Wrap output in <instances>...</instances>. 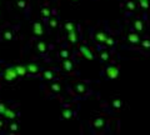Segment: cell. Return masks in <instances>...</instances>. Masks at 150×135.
<instances>
[{
  "instance_id": "6da1fadb",
  "label": "cell",
  "mask_w": 150,
  "mask_h": 135,
  "mask_svg": "<svg viewBox=\"0 0 150 135\" xmlns=\"http://www.w3.org/2000/svg\"><path fill=\"white\" fill-rule=\"evenodd\" d=\"M119 71H120V68L118 65H108L104 70H103V75H104L105 79H111V80H114V79L118 78Z\"/></svg>"
},
{
  "instance_id": "7a4b0ae2",
  "label": "cell",
  "mask_w": 150,
  "mask_h": 135,
  "mask_svg": "<svg viewBox=\"0 0 150 135\" xmlns=\"http://www.w3.org/2000/svg\"><path fill=\"white\" fill-rule=\"evenodd\" d=\"M79 54H80L81 58H85L86 60H94L95 59V55L93 54V52L90 50V48L86 45V44H81L79 46Z\"/></svg>"
},
{
  "instance_id": "3957f363",
  "label": "cell",
  "mask_w": 150,
  "mask_h": 135,
  "mask_svg": "<svg viewBox=\"0 0 150 135\" xmlns=\"http://www.w3.org/2000/svg\"><path fill=\"white\" fill-rule=\"evenodd\" d=\"M73 91L75 93L76 95L79 96H83V95H86L88 91H89V88H88V84L80 81V83H76L75 85L73 86Z\"/></svg>"
},
{
  "instance_id": "277c9868",
  "label": "cell",
  "mask_w": 150,
  "mask_h": 135,
  "mask_svg": "<svg viewBox=\"0 0 150 135\" xmlns=\"http://www.w3.org/2000/svg\"><path fill=\"white\" fill-rule=\"evenodd\" d=\"M106 124H108V120H106L105 116H98V118H95L91 122L93 128L95 130H103L106 127Z\"/></svg>"
},
{
  "instance_id": "5b68a950",
  "label": "cell",
  "mask_w": 150,
  "mask_h": 135,
  "mask_svg": "<svg viewBox=\"0 0 150 135\" xmlns=\"http://www.w3.org/2000/svg\"><path fill=\"white\" fill-rule=\"evenodd\" d=\"M4 78H5V80H8V81L15 80V79L18 78V74L15 71V68H14V66L8 68L6 70H5V73H4Z\"/></svg>"
},
{
  "instance_id": "8992f818",
  "label": "cell",
  "mask_w": 150,
  "mask_h": 135,
  "mask_svg": "<svg viewBox=\"0 0 150 135\" xmlns=\"http://www.w3.org/2000/svg\"><path fill=\"white\" fill-rule=\"evenodd\" d=\"M110 105L112 109L115 110H120L124 108V101L120 99V98H112V99L110 100Z\"/></svg>"
},
{
  "instance_id": "52a82bcc",
  "label": "cell",
  "mask_w": 150,
  "mask_h": 135,
  "mask_svg": "<svg viewBox=\"0 0 150 135\" xmlns=\"http://www.w3.org/2000/svg\"><path fill=\"white\" fill-rule=\"evenodd\" d=\"M106 36H108V34H106L105 31H98V33L94 34L93 38H94V40L96 41V44H104Z\"/></svg>"
},
{
  "instance_id": "ba28073f",
  "label": "cell",
  "mask_w": 150,
  "mask_h": 135,
  "mask_svg": "<svg viewBox=\"0 0 150 135\" xmlns=\"http://www.w3.org/2000/svg\"><path fill=\"white\" fill-rule=\"evenodd\" d=\"M63 69L65 71H69V73H73L74 71V63L70 60L69 58L68 59H64V61H63Z\"/></svg>"
},
{
  "instance_id": "9c48e42d",
  "label": "cell",
  "mask_w": 150,
  "mask_h": 135,
  "mask_svg": "<svg viewBox=\"0 0 150 135\" xmlns=\"http://www.w3.org/2000/svg\"><path fill=\"white\" fill-rule=\"evenodd\" d=\"M128 40H129V43H130V44L138 45V44L140 43V36H139L138 33H129Z\"/></svg>"
},
{
  "instance_id": "30bf717a",
  "label": "cell",
  "mask_w": 150,
  "mask_h": 135,
  "mask_svg": "<svg viewBox=\"0 0 150 135\" xmlns=\"http://www.w3.org/2000/svg\"><path fill=\"white\" fill-rule=\"evenodd\" d=\"M34 34L36 36H41L43 35V33H44V28H43V24H41L40 21H35L34 23Z\"/></svg>"
},
{
  "instance_id": "8fae6325",
  "label": "cell",
  "mask_w": 150,
  "mask_h": 135,
  "mask_svg": "<svg viewBox=\"0 0 150 135\" xmlns=\"http://www.w3.org/2000/svg\"><path fill=\"white\" fill-rule=\"evenodd\" d=\"M140 48L145 53H150V39H144L140 41Z\"/></svg>"
},
{
  "instance_id": "7c38bea8",
  "label": "cell",
  "mask_w": 150,
  "mask_h": 135,
  "mask_svg": "<svg viewBox=\"0 0 150 135\" xmlns=\"http://www.w3.org/2000/svg\"><path fill=\"white\" fill-rule=\"evenodd\" d=\"M134 29L137 33H143L145 30V26H144V23L140 20V19H137L134 23Z\"/></svg>"
},
{
  "instance_id": "4fadbf2b",
  "label": "cell",
  "mask_w": 150,
  "mask_h": 135,
  "mask_svg": "<svg viewBox=\"0 0 150 135\" xmlns=\"http://www.w3.org/2000/svg\"><path fill=\"white\" fill-rule=\"evenodd\" d=\"M68 38H69V41L71 44H75L78 41V31L76 30H71V31H68Z\"/></svg>"
},
{
  "instance_id": "5bb4252c",
  "label": "cell",
  "mask_w": 150,
  "mask_h": 135,
  "mask_svg": "<svg viewBox=\"0 0 150 135\" xmlns=\"http://www.w3.org/2000/svg\"><path fill=\"white\" fill-rule=\"evenodd\" d=\"M74 116V111L69 108H64L63 113H62V118L63 119H71Z\"/></svg>"
},
{
  "instance_id": "9a60e30c",
  "label": "cell",
  "mask_w": 150,
  "mask_h": 135,
  "mask_svg": "<svg viewBox=\"0 0 150 135\" xmlns=\"http://www.w3.org/2000/svg\"><path fill=\"white\" fill-rule=\"evenodd\" d=\"M15 68V71L18 74V76H24L25 74L28 73L26 71V66H24V65H16V66H14Z\"/></svg>"
},
{
  "instance_id": "2e32d148",
  "label": "cell",
  "mask_w": 150,
  "mask_h": 135,
  "mask_svg": "<svg viewBox=\"0 0 150 135\" xmlns=\"http://www.w3.org/2000/svg\"><path fill=\"white\" fill-rule=\"evenodd\" d=\"M39 70H40V68L38 66V65H35V64H29V65H26V71L30 73V74H36Z\"/></svg>"
},
{
  "instance_id": "e0dca14e",
  "label": "cell",
  "mask_w": 150,
  "mask_h": 135,
  "mask_svg": "<svg viewBox=\"0 0 150 135\" xmlns=\"http://www.w3.org/2000/svg\"><path fill=\"white\" fill-rule=\"evenodd\" d=\"M36 49H38V52H40V53H45L46 50H48V45L45 44V41H38Z\"/></svg>"
},
{
  "instance_id": "ac0fdd59",
  "label": "cell",
  "mask_w": 150,
  "mask_h": 135,
  "mask_svg": "<svg viewBox=\"0 0 150 135\" xmlns=\"http://www.w3.org/2000/svg\"><path fill=\"white\" fill-rule=\"evenodd\" d=\"M110 53L109 52H106V50H101L100 52V61H108V60H110Z\"/></svg>"
},
{
  "instance_id": "d6986e66",
  "label": "cell",
  "mask_w": 150,
  "mask_h": 135,
  "mask_svg": "<svg viewBox=\"0 0 150 135\" xmlns=\"http://www.w3.org/2000/svg\"><path fill=\"white\" fill-rule=\"evenodd\" d=\"M5 118H9V119H14L16 116V113L14 110H11L10 108H6V110L4 111V114H3Z\"/></svg>"
},
{
  "instance_id": "ffe728a7",
  "label": "cell",
  "mask_w": 150,
  "mask_h": 135,
  "mask_svg": "<svg viewBox=\"0 0 150 135\" xmlns=\"http://www.w3.org/2000/svg\"><path fill=\"white\" fill-rule=\"evenodd\" d=\"M115 39L112 38V36H110V35H108L106 36V39H105V41H104V45H106V46H110V48H112V46L115 45Z\"/></svg>"
},
{
  "instance_id": "44dd1931",
  "label": "cell",
  "mask_w": 150,
  "mask_h": 135,
  "mask_svg": "<svg viewBox=\"0 0 150 135\" xmlns=\"http://www.w3.org/2000/svg\"><path fill=\"white\" fill-rule=\"evenodd\" d=\"M125 8L128 11H135V9H137V5H135L134 1H131V0H128V1L125 3Z\"/></svg>"
},
{
  "instance_id": "7402d4cb",
  "label": "cell",
  "mask_w": 150,
  "mask_h": 135,
  "mask_svg": "<svg viewBox=\"0 0 150 135\" xmlns=\"http://www.w3.org/2000/svg\"><path fill=\"white\" fill-rule=\"evenodd\" d=\"M64 28H65V30L67 31L76 30V25H75V23H73V21H67L65 23V25H64Z\"/></svg>"
},
{
  "instance_id": "603a6c76",
  "label": "cell",
  "mask_w": 150,
  "mask_h": 135,
  "mask_svg": "<svg viewBox=\"0 0 150 135\" xmlns=\"http://www.w3.org/2000/svg\"><path fill=\"white\" fill-rule=\"evenodd\" d=\"M43 78L45 79V80H53L55 76H54V73L51 71V70H45L43 73Z\"/></svg>"
},
{
  "instance_id": "cb8c5ba5",
  "label": "cell",
  "mask_w": 150,
  "mask_h": 135,
  "mask_svg": "<svg viewBox=\"0 0 150 135\" xmlns=\"http://www.w3.org/2000/svg\"><path fill=\"white\" fill-rule=\"evenodd\" d=\"M59 57L60 58H62V59H68L69 57H70V53H69V50L68 49H62V50H60V52H59Z\"/></svg>"
},
{
  "instance_id": "d4e9b609",
  "label": "cell",
  "mask_w": 150,
  "mask_h": 135,
  "mask_svg": "<svg viewBox=\"0 0 150 135\" xmlns=\"http://www.w3.org/2000/svg\"><path fill=\"white\" fill-rule=\"evenodd\" d=\"M40 13H41V16H43L44 19H49L50 18V9L49 8H43Z\"/></svg>"
},
{
  "instance_id": "484cf974",
  "label": "cell",
  "mask_w": 150,
  "mask_h": 135,
  "mask_svg": "<svg viewBox=\"0 0 150 135\" xmlns=\"http://www.w3.org/2000/svg\"><path fill=\"white\" fill-rule=\"evenodd\" d=\"M50 88H51V90H53L54 93H60L62 91V85H60L59 83H53L50 85Z\"/></svg>"
},
{
  "instance_id": "4316f807",
  "label": "cell",
  "mask_w": 150,
  "mask_h": 135,
  "mask_svg": "<svg viewBox=\"0 0 150 135\" xmlns=\"http://www.w3.org/2000/svg\"><path fill=\"white\" fill-rule=\"evenodd\" d=\"M49 26L55 29L56 26H58V19H56L55 16H50V20H49Z\"/></svg>"
},
{
  "instance_id": "83f0119b",
  "label": "cell",
  "mask_w": 150,
  "mask_h": 135,
  "mask_svg": "<svg viewBox=\"0 0 150 135\" xmlns=\"http://www.w3.org/2000/svg\"><path fill=\"white\" fill-rule=\"evenodd\" d=\"M139 4H140V8H143V9H148L149 8V1L148 0H139Z\"/></svg>"
},
{
  "instance_id": "f1b7e54d",
  "label": "cell",
  "mask_w": 150,
  "mask_h": 135,
  "mask_svg": "<svg viewBox=\"0 0 150 135\" xmlns=\"http://www.w3.org/2000/svg\"><path fill=\"white\" fill-rule=\"evenodd\" d=\"M4 38H5L6 40H11V39H13V33L9 31V30H6L5 33H4Z\"/></svg>"
},
{
  "instance_id": "f546056e",
  "label": "cell",
  "mask_w": 150,
  "mask_h": 135,
  "mask_svg": "<svg viewBox=\"0 0 150 135\" xmlns=\"http://www.w3.org/2000/svg\"><path fill=\"white\" fill-rule=\"evenodd\" d=\"M25 5H26V3L24 1V0H19L18 1V6L19 8H25Z\"/></svg>"
},
{
  "instance_id": "4dcf8cb0",
  "label": "cell",
  "mask_w": 150,
  "mask_h": 135,
  "mask_svg": "<svg viewBox=\"0 0 150 135\" xmlns=\"http://www.w3.org/2000/svg\"><path fill=\"white\" fill-rule=\"evenodd\" d=\"M6 110V106L5 105H4V104H0V114H4V111H5Z\"/></svg>"
},
{
  "instance_id": "1f68e13d",
  "label": "cell",
  "mask_w": 150,
  "mask_h": 135,
  "mask_svg": "<svg viewBox=\"0 0 150 135\" xmlns=\"http://www.w3.org/2000/svg\"><path fill=\"white\" fill-rule=\"evenodd\" d=\"M16 129H18V124H11L10 125V130H13V131H15Z\"/></svg>"
},
{
  "instance_id": "d6a6232c",
  "label": "cell",
  "mask_w": 150,
  "mask_h": 135,
  "mask_svg": "<svg viewBox=\"0 0 150 135\" xmlns=\"http://www.w3.org/2000/svg\"><path fill=\"white\" fill-rule=\"evenodd\" d=\"M1 125H3V122H1V120H0V127H1Z\"/></svg>"
},
{
  "instance_id": "836d02e7",
  "label": "cell",
  "mask_w": 150,
  "mask_h": 135,
  "mask_svg": "<svg viewBox=\"0 0 150 135\" xmlns=\"http://www.w3.org/2000/svg\"><path fill=\"white\" fill-rule=\"evenodd\" d=\"M71 1H79V0H71Z\"/></svg>"
}]
</instances>
